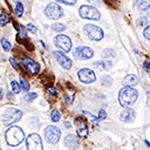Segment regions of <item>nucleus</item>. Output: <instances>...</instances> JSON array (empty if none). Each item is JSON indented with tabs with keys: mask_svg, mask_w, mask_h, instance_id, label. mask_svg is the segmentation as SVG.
Here are the masks:
<instances>
[{
	"mask_svg": "<svg viewBox=\"0 0 150 150\" xmlns=\"http://www.w3.org/2000/svg\"><path fill=\"white\" fill-rule=\"evenodd\" d=\"M143 67H144V69H145V70L150 71V63H149V62H145V63L143 64Z\"/></svg>",
	"mask_w": 150,
	"mask_h": 150,
	"instance_id": "nucleus-37",
	"label": "nucleus"
},
{
	"mask_svg": "<svg viewBox=\"0 0 150 150\" xmlns=\"http://www.w3.org/2000/svg\"><path fill=\"white\" fill-rule=\"evenodd\" d=\"M135 5L139 11H146L150 8V0H136Z\"/></svg>",
	"mask_w": 150,
	"mask_h": 150,
	"instance_id": "nucleus-18",
	"label": "nucleus"
},
{
	"mask_svg": "<svg viewBox=\"0 0 150 150\" xmlns=\"http://www.w3.org/2000/svg\"><path fill=\"white\" fill-rule=\"evenodd\" d=\"M145 23H146V19H139V20L137 21V25H138V26H141V25L143 26V25H145Z\"/></svg>",
	"mask_w": 150,
	"mask_h": 150,
	"instance_id": "nucleus-35",
	"label": "nucleus"
},
{
	"mask_svg": "<svg viewBox=\"0 0 150 150\" xmlns=\"http://www.w3.org/2000/svg\"><path fill=\"white\" fill-rule=\"evenodd\" d=\"M120 120L123 121V122H131V121H134L135 120V111L127 107V109H124L120 114Z\"/></svg>",
	"mask_w": 150,
	"mask_h": 150,
	"instance_id": "nucleus-15",
	"label": "nucleus"
},
{
	"mask_svg": "<svg viewBox=\"0 0 150 150\" xmlns=\"http://www.w3.org/2000/svg\"><path fill=\"white\" fill-rule=\"evenodd\" d=\"M61 137V130L54 125H48L45 130V138L48 143H52V144H55L59 142Z\"/></svg>",
	"mask_w": 150,
	"mask_h": 150,
	"instance_id": "nucleus-5",
	"label": "nucleus"
},
{
	"mask_svg": "<svg viewBox=\"0 0 150 150\" xmlns=\"http://www.w3.org/2000/svg\"><path fill=\"white\" fill-rule=\"evenodd\" d=\"M0 42H1V46H2V48H4V50H5V52H8V50H11V48H12V45H11V42H9L7 39L2 38V39L0 40Z\"/></svg>",
	"mask_w": 150,
	"mask_h": 150,
	"instance_id": "nucleus-22",
	"label": "nucleus"
},
{
	"mask_svg": "<svg viewBox=\"0 0 150 150\" xmlns=\"http://www.w3.org/2000/svg\"><path fill=\"white\" fill-rule=\"evenodd\" d=\"M38 97V94L36 93H28L26 96H25V101L26 102H32L34 98Z\"/></svg>",
	"mask_w": 150,
	"mask_h": 150,
	"instance_id": "nucleus-28",
	"label": "nucleus"
},
{
	"mask_svg": "<svg viewBox=\"0 0 150 150\" xmlns=\"http://www.w3.org/2000/svg\"><path fill=\"white\" fill-rule=\"evenodd\" d=\"M27 29L30 30L32 33H36V28H35V26L32 25V23H28V25H27Z\"/></svg>",
	"mask_w": 150,
	"mask_h": 150,
	"instance_id": "nucleus-32",
	"label": "nucleus"
},
{
	"mask_svg": "<svg viewBox=\"0 0 150 150\" xmlns=\"http://www.w3.org/2000/svg\"><path fill=\"white\" fill-rule=\"evenodd\" d=\"M82 114L86 116V118H88V121H90L94 125H97L98 124V122H97V117H95L94 115H91L90 112H88V111H82Z\"/></svg>",
	"mask_w": 150,
	"mask_h": 150,
	"instance_id": "nucleus-20",
	"label": "nucleus"
},
{
	"mask_svg": "<svg viewBox=\"0 0 150 150\" xmlns=\"http://www.w3.org/2000/svg\"><path fill=\"white\" fill-rule=\"evenodd\" d=\"M57 1L63 2V4H66V5H74V4L76 2V0H57Z\"/></svg>",
	"mask_w": 150,
	"mask_h": 150,
	"instance_id": "nucleus-33",
	"label": "nucleus"
},
{
	"mask_svg": "<svg viewBox=\"0 0 150 150\" xmlns=\"http://www.w3.org/2000/svg\"><path fill=\"white\" fill-rule=\"evenodd\" d=\"M5 137H6V142L9 145L16 146V145H19L23 141L25 134H23V131L19 127H11V128H8L6 130Z\"/></svg>",
	"mask_w": 150,
	"mask_h": 150,
	"instance_id": "nucleus-2",
	"label": "nucleus"
},
{
	"mask_svg": "<svg viewBox=\"0 0 150 150\" xmlns=\"http://www.w3.org/2000/svg\"><path fill=\"white\" fill-rule=\"evenodd\" d=\"M45 14H46L49 19L56 20V19H59V18L62 16V9H61V7H60L57 4L52 2V4H48V6L46 7Z\"/></svg>",
	"mask_w": 150,
	"mask_h": 150,
	"instance_id": "nucleus-9",
	"label": "nucleus"
},
{
	"mask_svg": "<svg viewBox=\"0 0 150 150\" xmlns=\"http://www.w3.org/2000/svg\"><path fill=\"white\" fill-rule=\"evenodd\" d=\"M136 100H137V91L132 87L125 86L118 93V101H120V104L123 107L132 105Z\"/></svg>",
	"mask_w": 150,
	"mask_h": 150,
	"instance_id": "nucleus-1",
	"label": "nucleus"
},
{
	"mask_svg": "<svg viewBox=\"0 0 150 150\" xmlns=\"http://www.w3.org/2000/svg\"><path fill=\"white\" fill-rule=\"evenodd\" d=\"M137 83H138V79H137L135 75H132V74H129V75H127V76L123 79V84H124V86L134 87V86H136Z\"/></svg>",
	"mask_w": 150,
	"mask_h": 150,
	"instance_id": "nucleus-17",
	"label": "nucleus"
},
{
	"mask_svg": "<svg viewBox=\"0 0 150 150\" xmlns=\"http://www.w3.org/2000/svg\"><path fill=\"white\" fill-rule=\"evenodd\" d=\"M73 54L75 57L80 59V60H88L90 57H93L94 55V52L91 48L89 47H86V46H81V47H76L74 50H73Z\"/></svg>",
	"mask_w": 150,
	"mask_h": 150,
	"instance_id": "nucleus-10",
	"label": "nucleus"
},
{
	"mask_svg": "<svg viewBox=\"0 0 150 150\" xmlns=\"http://www.w3.org/2000/svg\"><path fill=\"white\" fill-rule=\"evenodd\" d=\"M87 120H83L82 117H77L75 120V124L77 127V134L81 138H86L88 135V127H87Z\"/></svg>",
	"mask_w": 150,
	"mask_h": 150,
	"instance_id": "nucleus-14",
	"label": "nucleus"
},
{
	"mask_svg": "<svg viewBox=\"0 0 150 150\" xmlns=\"http://www.w3.org/2000/svg\"><path fill=\"white\" fill-rule=\"evenodd\" d=\"M64 144L67 145L68 149L74 150V149L77 146V139H76V137H75L74 135H68V136H66V138H64Z\"/></svg>",
	"mask_w": 150,
	"mask_h": 150,
	"instance_id": "nucleus-16",
	"label": "nucleus"
},
{
	"mask_svg": "<svg viewBox=\"0 0 150 150\" xmlns=\"http://www.w3.org/2000/svg\"><path fill=\"white\" fill-rule=\"evenodd\" d=\"M26 146L28 150H42V141L38 134H30L26 139Z\"/></svg>",
	"mask_w": 150,
	"mask_h": 150,
	"instance_id": "nucleus-8",
	"label": "nucleus"
},
{
	"mask_svg": "<svg viewBox=\"0 0 150 150\" xmlns=\"http://www.w3.org/2000/svg\"><path fill=\"white\" fill-rule=\"evenodd\" d=\"M48 93H49L50 95H53V96L57 95V91H56V89H55V88H48Z\"/></svg>",
	"mask_w": 150,
	"mask_h": 150,
	"instance_id": "nucleus-34",
	"label": "nucleus"
},
{
	"mask_svg": "<svg viewBox=\"0 0 150 150\" xmlns=\"http://www.w3.org/2000/svg\"><path fill=\"white\" fill-rule=\"evenodd\" d=\"M8 98H9V100H13V95H12V94H11V93H9V94H8Z\"/></svg>",
	"mask_w": 150,
	"mask_h": 150,
	"instance_id": "nucleus-39",
	"label": "nucleus"
},
{
	"mask_svg": "<svg viewBox=\"0 0 150 150\" xmlns=\"http://www.w3.org/2000/svg\"><path fill=\"white\" fill-rule=\"evenodd\" d=\"M64 25H62V23H55V25H53V30H55V32H62V30H64Z\"/></svg>",
	"mask_w": 150,
	"mask_h": 150,
	"instance_id": "nucleus-29",
	"label": "nucleus"
},
{
	"mask_svg": "<svg viewBox=\"0 0 150 150\" xmlns=\"http://www.w3.org/2000/svg\"><path fill=\"white\" fill-rule=\"evenodd\" d=\"M9 22V15L7 13H1L0 15V26H5Z\"/></svg>",
	"mask_w": 150,
	"mask_h": 150,
	"instance_id": "nucleus-23",
	"label": "nucleus"
},
{
	"mask_svg": "<svg viewBox=\"0 0 150 150\" xmlns=\"http://www.w3.org/2000/svg\"><path fill=\"white\" fill-rule=\"evenodd\" d=\"M105 117H107V112L103 109H101L100 112H98V120H104Z\"/></svg>",
	"mask_w": 150,
	"mask_h": 150,
	"instance_id": "nucleus-31",
	"label": "nucleus"
},
{
	"mask_svg": "<svg viewBox=\"0 0 150 150\" xmlns=\"http://www.w3.org/2000/svg\"><path fill=\"white\" fill-rule=\"evenodd\" d=\"M9 62H11V64H12L13 68H16V62H15L14 57H9Z\"/></svg>",
	"mask_w": 150,
	"mask_h": 150,
	"instance_id": "nucleus-36",
	"label": "nucleus"
},
{
	"mask_svg": "<svg viewBox=\"0 0 150 150\" xmlns=\"http://www.w3.org/2000/svg\"><path fill=\"white\" fill-rule=\"evenodd\" d=\"M1 98H2V89L0 88V100H1Z\"/></svg>",
	"mask_w": 150,
	"mask_h": 150,
	"instance_id": "nucleus-40",
	"label": "nucleus"
},
{
	"mask_svg": "<svg viewBox=\"0 0 150 150\" xmlns=\"http://www.w3.org/2000/svg\"><path fill=\"white\" fill-rule=\"evenodd\" d=\"M53 55L55 56L56 61L61 64L62 68H64V69H69V68L71 67V60H70L67 55H64L63 53H61V52H54Z\"/></svg>",
	"mask_w": 150,
	"mask_h": 150,
	"instance_id": "nucleus-13",
	"label": "nucleus"
},
{
	"mask_svg": "<svg viewBox=\"0 0 150 150\" xmlns=\"http://www.w3.org/2000/svg\"><path fill=\"white\" fill-rule=\"evenodd\" d=\"M64 127H66V128H69V127H70L69 122H64Z\"/></svg>",
	"mask_w": 150,
	"mask_h": 150,
	"instance_id": "nucleus-38",
	"label": "nucleus"
},
{
	"mask_svg": "<svg viewBox=\"0 0 150 150\" xmlns=\"http://www.w3.org/2000/svg\"><path fill=\"white\" fill-rule=\"evenodd\" d=\"M79 13L84 19H91V20H98L100 19V12L93 6H82V7H80Z\"/></svg>",
	"mask_w": 150,
	"mask_h": 150,
	"instance_id": "nucleus-7",
	"label": "nucleus"
},
{
	"mask_svg": "<svg viewBox=\"0 0 150 150\" xmlns=\"http://www.w3.org/2000/svg\"><path fill=\"white\" fill-rule=\"evenodd\" d=\"M21 116H22L21 110L15 109V108H8L2 112L1 118H2V123L5 125H9L14 122H18L21 118Z\"/></svg>",
	"mask_w": 150,
	"mask_h": 150,
	"instance_id": "nucleus-3",
	"label": "nucleus"
},
{
	"mask_svg": "<svg viewBox=\"0 0 150 150\" xmlns=\"http://www.w3.org/2000/svg\"><path fill=\"white\" fill-rule=\"evenodd\" d=\"M50 117H52V121H53V122H57V121L60 120V117H61L60 111H59V110H53L52 114H50Z\"/></svg>",
	"mask_w": 150,
	"mask_h": 150,
	"instance_id": "nucleus-27",
	"label": "nucleus"
},
{
	"mask_svg": "<svg viewBox=\"0 0 150 150\" xmlns=\"http://www.w3.org/2000/svg\"><path fill=\"white\" fill-rule=\"evenodd\" d=\"M22 64L26 68V70L29 71L33 75H36L39 73V70H40V66L34 60H32V59H29L27 56H23L22 57Z\"/></svg>",
	"mask_w": 150,
	"mask_h": 150,
	"instance_id": "nucleus-12",
	"label": "nucleus"
},
{
	"mask_svg": "<svg viewBox=\"0 0 150 150\" xmlns=\"http://www.w3.org/2000/svg\"><path fill=\"white\" fill-rule=\"evenodd\" d=\"M54 43L62 52H69L71 49V41L67 35L60 34V35L55 36L54 38Z\"/></svg>",
	"mask_w": 150,
	"mask_h": 150,
	"instance_id": "nucleus-6",
	"label": "nucleus"
},
{
	"mask_svg": "<svg viewBox=\"0 0 150 150\" xmlns=\"http://www.w3.org/2000/svg\"><path fill=\"white\" fill-rule=\"evenodd\" d=\"M77 76H79L80 81L83 82V83H91V82H94L96 80L95 73L91 69H88V68L80 69L79 73H77Z\"/></svg>",
	"mask_w": 150,
	"mask_h": 150,
	"instance_id": "nucleus-11",
	"label": "nucleus"
},
{
	"mask_svg": "<svg viewBox=\"0 0 150 150\" xmlns=\"http://www.w3.org/2000/svg\"><path fill=\"white\" fill-rule=\"evenodd\" d=\"M20 86H21V88H22L25 91H28V90H29V83H28L22 76H20Z\"/></svg>",
	"mask_w": 150,
	"mask_h": 150,
	"instance_id": "nucleus-25",
	"label": "nucleus"
},
{
	"mask_svg": "<svg viewBox=\"0 0 150 150\" xmlns=\"http://www.w3.org/2000/svg\"><path fill=\"white\" fill-rule=\"evenodd\" d=\"M102 56H103L104 59H107V57H114V56H115V52H114L112 49H105V50H103Z\"/></svg>",
	"mask_w": 150,
	"mask_h": 150,
	"instance_id": "nucleus-26",
	"label": "nucleus"
},
{
	"mask_svg": "<svg viewBox=\"0 0 150 150\" xmlns=\"http://www.w3.org/2000/svg\"><path fill=\"white\" fill-rule=\"evenodd\" d=\"M22 14H23V5L20 1H18L15 5V15L18 18H20V16H22Z\"/></svg>",
	"mask_w": 150,
	"mask_h": 150,
	"instance_id": "nucleus-21",
	"label": "nucleus"
},
{
	"mask_svg": "<svg viewBox=\"0 0 150 150\" xmlns=\"http://www.w3.org/2000/svg\"><path fill=\"white\" fill-rule=\"evenodd\" d=\"M11 88H12V91H13L14 94H18V93H20L21 86H20V83H18L16 81H12V82H11Z\"/></svg>",
	"mask_w": 150,
	"mask_h": 150,
	"instance_id": "nucleus-24",
	"label": "nucleus"
},
{
	"mask_svg": "<svg viewBox=\"0 0 150 150\" xmlns=\"http://www.w3.org/2000/svg\"><path fill=\"white\" fill-rule=\"evenodd\" d=\"M94 66L101 70H108L111 68V62L110 61H97V62H94Z\"/></svg>",
	"mask_w": 150,
	"mask_h": 150,
	"instance_id": "nucleus-19",
	"label": "nucleus"
},
{
	"mask_svg": "<svg viewBox=\"0 0 150 150\" xmlns=\"http://www.w3.org/2000/svg\"><path fill=\"white\" fill-rule=\"evenodd\" d=\"M143 35L145 36V39L150 40V26H146V27L144 28V30H143Z\"/></svg>",
	"mask_w": 150,
	"mask_h": 150,
	"instance_id": "nucleus-30",
	"label": "nucleus"
},
{
	"mask_svg": "<svg viewBox=\"0 0 150 150\" xmlns=\"http://www.w3.org/2000/svg\"><path fill=\"white\" fill-rule=\"evenodd\" d=\"M83 32L90 40H94V41H100L104 36L103 30L98 26H95V25H86L83 27Z\"/></svg>",
	"mask_w": 150,
	"mask_h": 150,
	"instance_id": "nucleus-4",
	"label": "nucleus"
}]
</instances>
